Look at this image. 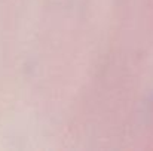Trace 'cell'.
<instances>
[]
</instances>
